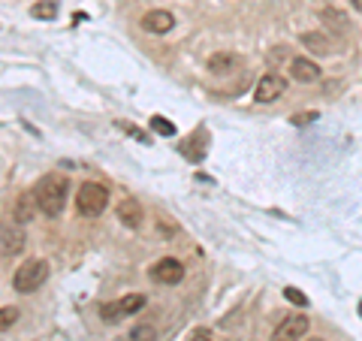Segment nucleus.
<instances>
[{
	"mask_svg": "<svg viewBox=\"0 0 362 341\" xmlns=\"http://www.w3.org/2000/svg\"><path fill=\"white\" fill-rule=\"evenodd\" d=\"M33 193H37V206L45 218H61L66 209V197H70V178L61 173H49L40 178Z\"/></svg>",
	"mask_w": 362,
	"mask_h": 341,
	"instance_id": "f257e3e1",
	"label": "nucleus"
},
{
	"mask_svg": "<svg viewBox=\"0 0 362 341\" xmlns=\"http://www.w3.org/2000/svg\"><path fill=\"white\" fill-rule=\"evenodd\" d=\"M109 206V190L100 181H85L76 193V209L82 218H100Z\"/></svg>",
	"mask_w": 362,
	"mask_h": 341,
	"instance_id": "f03ea898",
	"label": "nucleus"
},
{
	"mask_svg": "<svg viewBox=\"0 0 362 341\" xmlns=\"http://www.w3.org/2000/svg\"><path fill=\"white\" fill-rule=\"evenodd\" d=\"M45 281H49V263H45V260H25L13 275V287L18 293H33V290H40Z\"/></svg>",
	"mask_w": 362,
	"mask_h": 341,
	"instance_id": "7ed1b4c3",
	"label": "nucleus"
},
{
	"mask_svg": "<svg viewBox=\"0 0 362 341\" xmlns=\"http://www.w3.org/2000/svg\"><path fill=\"white\" fill-rule=\"evenodd\" d=\"M142 308H145V296H142V293H127V296H121L115 302H106L103 308H100V317H103L106 323H121V320H127L130 314L142 311Z\"/></svg>",
	"mask_w": 362,
	"mask_h": 341,
	"instance_id": "20e7f679",
	"label": "nucleus"
},
{
	"mask_svg": "<svg viewBox=\"0 0 362 341\" xmlns=\"http://www.w3.org/2000/svg\"><path fill=\"white\" fill-rule=\"evenodd\" d=\"M308 314H287L284 320L275 326V333H272V341H302L308 335Z\"/></svg>",
	"mask_w": 362,
	"mask_h": 341,
	"instance_id": "39448f33",
	"label": "nucleus"
},
{
	"mask_svg": "<svg viewBox=\"0 0 362 341\" xmlns=\"http://www.w3.org/2000/svg\"><path fill=\"white\" fill-rule=\"evenodd\" d=\"M287 94V79L281 73H263L254 88V100L257 103H275L278 97Z\"/></svg>",
	"mask_w": 362,
	"mask_h": 341,
	"instance_id": "423d86ee",
	"label": "nucleus"
},
{
	"mask_svg": "<svg viewBox=\"0 0 362 341\" xmlns=\"http://www.w3.org/2000/svg\"><path fill=\"white\" fill-rule=\"evenodd\" d=\"M148 278L173 287V284H181V278H185V266H181V260H175V257H163L148 269Z\"/></svg>",
	"mask_w": 362,
	"mask_h": 341,
	"instance_id": "0eeeda50",
	"label": "nucleus"
},
{
	"mask_svg": "<svg viewBox=\"0 0 362 341\" xmlns=\"http://www.w3.org/2000/svg\"><path fill=\"white\" fill-rule=\"evenodd\" d=\"M21 251H25V230H21V224H6L0 230V254L16 257Z\"/></svg>",
	"mask_w": 362,
	"mask_h": 341,
	"instance_id": "6e6552de",
	"label": "nucleus"
},
{
	"mask_svg": "<svg viewBox=\"0 0 362 341\" xmlns=\"http://www.w3.org/2000/svg\"><path fill=\"white\" fill-rule=\"evenodd\" d=\"M139 25H142L145 33H157V37H160V33H169L175 28V16L166 13V9H151V13L142 16Z\"/></svg>",
	"mask_w": 362,
	"mask_h": 341,
	"instance_id": "1a4fd4ad",
	"label": "nucleus"
},
{
	"mask_svg": "<svg viewBox=\"0 0 362 341\" xmlns=\"http://www.w3.org/2000/svg\"><path fill=\"white\" fill-rule=\"evenodd\" d=\"M37 212H40V206H37V193L33 190H25L21 197L16 200V209H13V218H16V224H30L33 218H37Z\"/></svg>",
	"mask_w": 362,
	"mask_h": 341,
	"instance_id": "9d476101",
	"label": "nucleus"
},
{
	"mask_svg": "<svg viewBox=\"0 0 362 341\" xmlns=\"http://www.w3.org/2000/svg\"><path fill=\"white\" fill-rule=\"evenodd\" d=\"M290 76L296 79L299 85H311V82L320 79V67H317L311 58H296V61L290 64Z\"/></svg>",
	"mask_w": 362,
	"mask_h": 341,
	"instance_id": "9b49d317",
	"label": "nucleus"
},
{
	"mask_svg": "<svg viewBox=\"0 0 362 341\" xmlns=\"http://www.w3.org/2000/svg\"><path fill=\"white\" fill-rule=\"evenodd\" d=\"M115 214H118V221H121L124 226H130V230L142 226V218H145V212H142V206H139L136 200H124L121 206L115 209Z\"/></svg>",
	"mask_w": 362,
	"mask_h": 341,
	"instance_id": "f8f14e48",
	"label": "nucleus"
},
{
	"mask_svg": "<svg viewBox=\"0 0 362 341\" xmlns=\"http://www.w3.org/2000/svg\"><path fill=\"white\" fill-rule=\"evenodd\" d=\"M235 64H239V58H235V54L218 52V54H211V58H209V70H211L214 76H223V73H230Z\"/></svg>",
	"mask_w": 362,
	"mask_h": 341,
	"instance_id": "ddd939ff",
	"label": "nucleus"
},
{
	"mask_svg": "<svg viewBox=\"0 0 362 341\" xmlns=\"http://www.w3.org/2000/svg\"><path fill=\"white\" fill-rule=\"evenodd\" d=\"M320 21H323V25L329 28V30H335V33H347V28H350V25H347V16L338 13V9H323Z\"/></svg>",
	"mask_w": 362,
	"mask_h": 341,
	"instance_id": "4468645a",
	"label": "nucleus"
},
{
	"mask_svg": "<svg viewBox=\"0 0 362 341\" xmlns=\"http://www.w3.org/2000/svg\"><path fill=\"white\" fill-rule=\"evenodd\" d=\"M302 45H308V49H311V52H317V54L335 52V45H332V40H326V37H320V33H305V37H302Z\"/></svg>",
	"mask_w": 362,
	"mask_h": 341,
	"instance_id": "2eb2a0df",
	"label": "nucleus"
},
{
	"mask_svg": "<svg viewBox=\"0 0 362 341\" xmlns=\"http://www.w3.org/2000/svg\"><path fill=\"white\" fill-rule=\"evenodd\" d=\"M30 16L33 18H54L58 16V4H54V0H37V4L30 6Z\"/></svg>",
	"mask_w": 362,
	"mask_h": 341,
	"instance_id": "dca6fc26",
	"label": "nucleus"
},
{
	"mask_svg": "<svg viewBox=\"0 0 362 341\" xmlns=\"http://www.w3.org/2000/svg\"><path fill=\"white\" fill-rule=\"evenodd\" d=\"M154 338H157L154 326H148V323H145V326H136L133 333H127V335H124V338H118V341H154Z\"/></svg>",
	"mask_w": 362,
	"mask_h": 341,
	"instance_id": "f3484780",
	"label": "nucleus"
},
{
	"mask_svg": "<svg viewBox=\"0 0 362 341\" xmlns=\"http://www.w3.org/2000/svg\"><path fill=\"white\" fill-rule=\"evenodd\" d=\"M151 130H154L157 136H175V124H169L166 118L154 115V118H151Z\"/></svg>",
	"mask_w": 362,
	"mask_h": 341,
	"instance_id": "a211bd4d",
	"label": "nucleus"
},
{
	"mask_svg": "<svg viewBox=\"0 0 362 341\" xmlns=\"http://www.w3.org/2000/svg\"><path fill=\"white\" fill-rule=\"evenodd\" d=\"M16 320H18V308H0V333H6Z\"/></svg>",
	"mask_w": 362,
	"mask_h": 341,
	"instance_id": "6ab92c4d",
	"label": "nucleus"
},
{
	"mask_svg": "<svg viewBox=\"0 0 362 341\" xmlns=\"http://www.w3.org/2000/svg\"><path fill=\"white\" fill-rule=\"evenodd\" d=\"M284 296H287V302L299 305V308H305V305H308V296H305V293H299L296 287H287V290H284Z\"/></svg>",
	"mask_w": 362,
	"mask_h": 341,
	"instance_id": "aec40b11",
	"label": "nucleus"
},
{
	"mask_svg": "<svg viewBox=\"0 0 362 341\" xmlns=\"http://www.w3.org/2000/svg\"><path fill=\"white\" fill-rule=\"evenodd\" d=\"M314 118H317V112H305V115H293L290 121H293V124H296V127H302V124H311Z\"/></svg>",
	"mask_w": 362,
	"mask_h": 341,
	"instance_id": "412c9836",
	"label": "nucleus"
},
{
	"mask_svg": "<svg viewBox=\"0 0 362 341\" xmlns=\"http://www.w3.org/2000/svg\"><path fill=\"white\" fill-rule=\"evenodd\" d=\"M190 341H209V333H202V329H199V333H197L194 338H190Z\"/></svg>",
	"mask_w": 362,
	"mask_h": 341,
	"instance_id": "4be33fe9",
	"label": "nucleus"
},
{
	"mask_svg": "<svg viewBox=\"0 0 362 341\" xmlns=\"http://www.w3.org/2000/svg\"><path fill=\"white\" fill-rule=\"evenodd\" d=\"M354 6H356V13H362V0H354Z\"/></svg>",
	"mask_w": 362,
	"mask_h": 341,
	"instance_id": "5701e85b",
	"label": "nucleus"
},
{
	"mask_svg": "<svg viewBox=\"0 0 362 341\" xmlns=\"http://www.w3.org/2000/svg\"><path fill=\"white\" fill-rule=\"evenodd\" d=\"M308 341H326V338H320V335H314V338H308Z\"/></svg>",
	"mask_w": 362,
	"mask_h": 341,
	"instance_id": "b1692460",
	"label": "nucleus"
},
{
	"mask_svg": "<svg viewBox=\"0 0 362 341\" xmlns=\"http://www.w3.org/2000/svg\"><path fill=\"white\" fill-rule=\"evenodd\" d=\"M359 314H362V302H359Z\"/></svg>",
	"mask_w": 362,
	"mask_h": 341,
	"instance_id": "393cba45",
	"label": "nucleus"
}]
</instances>
